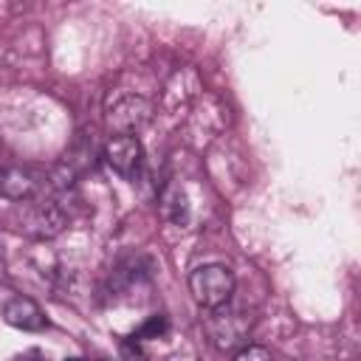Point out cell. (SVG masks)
Here are the masks:
<instances>
[{"instance_id":"30bf717a","label":"cell","mask_w":361,"mask_h":361,"mask_svg":"<svg viewBox=\"0 0 361 361\" xmlns=\"http://www.w3.org/2000/svg\"><path fill=\"white\" fill-rule=\"evenodd\" d=\"M231 361H271V353L265 347H259V344H245V347H240L234 353Z\"/></svg>"},{"instance_id":"8fae6325","label":"cell","mask_w":361,"mask_h":361,"mask_svg":"<svg viewBox=\"0 0 361 361\" xmlns=\"http://www.w3.org/2000/svg\"><path fill=\"white\" fill-rule=\"evenodd\" d=\"M118 350H121V361H144V350H141V344H138L135 336L133 338H124L118 344Z\"/></svg>"},{"instance_id":"3957f363","label":"cell","mask_w":361,"mask_h":361,"mask_svg":"<svg viewBox=\"0 0 361 361\" xmlns=\"http://www.w3.org/2000/svg\"><path fill=\"white\" fill-rule=\"evenodd\" d=\"M152 118V104L144 96L121 93L107 107V127L116 130V135H135L144 124Z\"/></svg>"},{"instance_id":"7c38bea8","label":"cell","mask_w":361,"mask_h":361,"mask_svg":"<svg viewBox=\"0 0 361 361\" xmlns=\"http://www.w3.org/2000/svg\"><path fill=\"white\" fill-rule=\"evenodd\" d=\"M11 361H48V355H45L42 350H23V353H17Z\"/></svg>"},{"instance_id":"6da1fadb","label":"cell","mask_w":361,"mask_h":361,"mask_svg":"<svg viewBox=\"0 0 361 361\" xmlns=\"http://www.w3.org/2000/svg\"><path fill=\"white\" fill-rule=\"evenodd\" d=\"M203 330L209 336V344L220 353H228V350H237V347H245L248 341V333H251V316L240 307H231V305H223V307H214V310H206L203 316Z\"/></svg>"},{"instance_id":"ba28073f","label":"cell","mask_w":361,"mask_h":361,"mask_svg":"<svg viewBox=\"0 0 361 361\" xmlns=\"http://www.w3.org/2000/svg\"><path fill=\"white\" fill-rule=\"evenodd\" d=\"M158 206H161V214L172 223V226H189V217H192V209H189V197L186 192L178 186V183H169L164 186L161 197H158Z\"/></svg>"},{"instance_id":"9c48e42d","label":"cell","mask_w":361,"mask_h":361,"mask_svg":"<svg viewBox=\"0 0 361 361\" xmlns=\"http://www.w3.org/2000/svg\"><path fill=\"white\" fill-rule=\"evenodd\" d=\"M169 333V319L164 316V313H155V316H149L141 327H138V338H164Z\"/></svg>"},{"instance_id":"4fadbf2b","label":"cell","mask_w":361,"mask_h":361,"mask_svg":"<svg viewBox=\"0 0 361 361\" xmlns=\"http://www.w3.org/2000/svg\"><path fill=\"white\" fill-rule=\"evenodd\" d=\"M65 361H82V358H65Z\"/></svg>"},{"instance_id":"277c9868","label":"cell","mask_w":361,"mask_h":361,"mask_svg":"<svg viewBox=\"0 0 361 361\" xmlns=\"http://www.w3.org/2000/svg\"><path fill=\"white\" fill-rule=\"evenodd\" d=\"M104 161L127 180H135L144 166V147L138 135H113L104 144Z\"/></svg>"},{"instance_id":"52a82bcc","label":"cell","mask_w":361,"mask_h":361,"mask_svg":"<svg viewBox=\"0 0 361 361\" xmlns=\"http://www.w3.org/2000/svg\"><path fill=\"white\" fill-rule=\"evenodd\" d=\"M3 319H6L11 327L28 330V333H37V330L45 327V313H42V307H39L34 299H28V296H14V299H8V302L3 305Z\"/></svg>"},{"instance_id":"8992f818","label":"cell","mask_w":361,"mask_h":361,"mask_svg":"<svg viewBox=\"0 0 361 361\" xmlns=\"http://www.w3.org/2000/svg\"><path fill=\"white\" fill-rule=\"evenodd\" d=\"M39 175L23 166H3L0 169V195L8 200H31L39 192Z\"/></svg>"},{"instance_id":"7a4b0ae2","label":"cell","mask_w":361,"mask_h":361,"mask_svg":"<svg viewBox=\"0 0 361 361\" xmlns=\"http://www.w3.org/2000/svg\"><path fill=\"white\" fill-rule=\"evenodd\" d=\"M189 293L203 310H214L231 302L234 274L226 265H200L189 274Z\"/></svg>"},{"instance_id":"5b68a950","label":"cell","mask_w":361,"mask_h":361,"mask_svg":"<svg viewBox=\"0 0 361 361\" xmlns=\"http://www.w3.org/2000/svg\"><path fill=\"white\" fill-rule=\"evenodd\" d=\"M65 223H68V212L56 197L37 200L25 212V231L34 237H56L65 228Z\"/></svg>"}]
</instances>
